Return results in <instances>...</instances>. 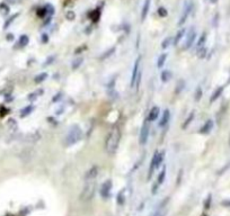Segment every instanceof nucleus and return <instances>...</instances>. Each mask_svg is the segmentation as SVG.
Wrapping results in <instances>:
<instances>
[{
	"instance_id": "f257e3e1",
	"label": "nucleus",
	"mask_w": 230,
	"mask_h": 216,
	"mask_svg": "<svg viewBox=\"0 0 230 216\" xmlns=\"http://www.w3.org/2000/svg\"><path fill=\"white\" fill-rule=\"evenodd\" d=\"M120 141H121V131L118 127L115 126L108 133L107 139L105 141V150L109 155H112L118 151Z\"/></svg>"
},
{
	"instance_id": "f03ea898",
	"label": "nucleus",
	"mask_w": 230,
	"mask_h": 216,
	"mask_svg": "<svg viewBox=\"0 0 230 216\" xmlns=\"http://www.w3.org/2000/svg\"><path fill=\"white\" fill-rule=\"evenodd\" d=\"M81 139H83V130L78 125H72L66 135L64 144L66 146H72L76 143H78L79 141H81Z\"/></svg>"
},
{
	"instance_id": "7ed1b4c3",
	"label": "nucleus",
	"mask_w": 230,
	"mask_h": 216,
	"mask_svg": "<svg viewBox=\"0 0 230 216\" xmlns=\"http://www.w3.org/2000/svg\"><path fill=\"white\" fill-rule=\"evenodd\" d=\"M96 192V180L94 181H85V186L83 188V192L80 194V200L88 202L95 195Z\"/></svg>"
},
{
	"instance_id": "20e7f679",
	"label": "nucleus",
	"mask_w": 230,
	"mask_h": 216,
	"mask_svg": "<svg viewBox=\"0 0 230 216\" xmlns=\"http://www.w3.org/2000/svg\"><path fill=\"white\" fill-rule=\"evenodd\" d=\"M149 134H150V126H149V122L147 120H144V123L142 124L141 131H140V136H139V143L141 145H146L149 139Z\"/></svg>"
},
{
	"instance_id": "39448f33",
	"label": "nucleus",
	"mask_w": 230,
	"mask_h": 216,
	"mask_svg": "<svg viewBox=\"0 0 230 216\" xmlns=\"http://www.w3.org/2000/svg\"><path fill=\"white\" fill-rule=\"evenodd\" d=\"M169 200H170V198H169V197H166V198L159 204V206L157 207V209L155 211V213H153L151 216H166L167 209H168V208H167V205H168Z\"/></svg>"
},
{
	"instance_id": "423d86ee",
	"label": "nucleus",
	"mask_w": 230,
	"mask_h": 216,
	"mask_svg": "<svg viewBox=\"0 0 230 216\" xmlns=\"http://www.w3.org/2000/svg\"><path fill=\"white\" fill-rule=\"evenodd\" d=\"M112 188H113V183L111 179L104 181L103 185H102V187H100V196H102V198L106 199V198H108V197L111 196Z\"/></svg>"
},
{
	"instance_id": "0eeeda50",
	"label": "nucleus",
	"mask_w": 230,
	"mask_h": 216,
	"mask_svg": "<svg viewBox=\"0 0 230 216\" xmlns=\"http://www.w3.org/2000/svg\"><path fill=\"white\" fill-rule=\"evenodd\" d=\"M196 39V32L194 28H191L187 32V35L185 36V42H184V50H188L192 48V45L194 43Z\"/></svg>"
},
{
	"instance_id": "6e6552de",
	"label": "nucleus",
	"mask_w": 230,
	"mask_h": 216,
	"mask_svg": "<svg viewBox=\"0 0 230 216\" xmlns=\"http://www.w3.org/2000/svg\"><path fill=\"white\" fill-rule=\"evenodd\" d=\"M192 8H193V5H192L191 1H186L185 5H184V8H183V14H182V16H181V19L178 20V25H179V26H182V25L186 22L187 17H188L190 14H191Z\"/></svg>"
},
{
	"instance_id": "1a4fd4ad",
	"label": "nucleus",
	"mask_w": 230,
	"mask_h": 216,
	"mask_svg": "<svg viewBox=\"0 0 230 216\" xmlns=\"http://www.w3.org/2000/svg\"><path fill=\"white\" fill-rule=\"evenodd\" d=\"M140 61H141V58H138L135 60V62H134V65H133V70H132V74H131V83H130V86L131 88L135 86V83H137V78H138V74H139V72H140Z\"/></svg>"
},
{
	"instance_id": "9d476101",
	"label": "nucleus",
	"mask_w": 230,
	"mask_h": 216,
	"mask_svg": "<svg viewBox=\"0 0 230 216\" xmlns=\"http://www.w3.org/2000/svg\"><path fill=\"white\" fill-rule=\"evenodd\" d=\"M98 173H99V169H98L97 166L92 167L85 174V181H94V180H96L98 177Z\"/></svg>"
},
{
	"instance_id": "9b49d317",
	"label": "nucleus",
	"mask_w": 230,
	"mask_h": 216,
	"mask_svg": "<svg viewBox=\"0 0 230 216\" xmlns=\"http://www.w3.org/2000/svg\"><path fill=\"white\" fill-rule=\"evenodd\" d=\"M169 120H170V111L169 109H165L164 113H162V116L160 117V120H159V127H165L168 125L169 123Z\"/></svg>"
},
{
	"instance_id": "f8f14e48",
	"label": "nucleus",
	"mask_w": 230,
	"mask_h": 216,
	"mask_svg": "<svg viewBox=\"0 0 230 216\" xmlns=\"http://www.w3.org/2000/svg\"><path fill=\"white\" fill-rule=\"evenodd\" d=\"M159 113H160V109H159V107H152L150 111H149V114H148V118L147 120L148 122H155V120L159 117Z\"/></svg>"
},
{
	"instance_id": "ddd939ff",
	"label": "nucleus",
	"mask_w": 230,
	"mask_h": 216,
	"mask_svg": "<svg viewBox=\"0 0 230 216\" xmlns=\"http://www.w3.org/2000/svg\"><path fill=\"white\" fill-rule=\"evenodd\" d=\"M149 9H150V0H144V4L142 6V10H141V20H143L147 18V15L149 13Z\"/></svg>"
},
{
	"instance_id": "4468645a",
	"label": "nucleus",
	"mask_w": 230,
	"mask_h": 216,
	"mask_svg": "<svg viewBox=\"0 0 230 216\" xmlns=\"http://www.w3.org/2000/svg\"><path fill=\"white\" fill-rule=\"evenodd\" d=\"M125 200H127V197H125V189H122L120 190L118 194V198H116V202L120 206H123L125 204Z\"/></svg>"
},
{
	"instance_id": "2eb2a0df",
	"label": "nucleus",
	"mask_w": 230,
	"mask_h": 216,
	"mask_svg": "<svg viewBox=\"0 0 230 216\" xmlns=\"http://www.w3.org/2000/svg\"><path fill=\"white\" fill-rule=\"evenodd\" d=\"M33 111H34V106L30 105V106H27V107H24V108L20 111V117H22V118H24V117L30 115Z\"/></svg>"
},
{
	"instance_id": "dca6fc26",
	"label": "nucleus",
	"mask_w": 230,
	"mask_h": 216,
	"mask_svg": "<svg viewBox=\"0 0 230 216\" xmlns=\"http://www.w3.org/2000/svg\"><path fill=\"white\" fill-rule=\"evenodd\" d=\"M185 33H186V30L184 28H182V29H179L178 32H177V34H176V36L174 37V45H177V44L181 42V39L184 37V35H185Z\"/></svg>"
},
{
	"instance_id": "f3484780",
	"label": "nucleus",
	"mask_w": 230,
	"mask_h": 216,
	"mask_svg": "<svg viewBox=\"0 0 230 216\" xmlns=\"http://www.w3.org/2000/svg\"><path fill=\"white\" fill-rule=\"evenodd\" d=\"M160 79H162V81L164 82V83L168 82L171 79V72L168 71V70H164V71L160 73Z\"/></svg>"
},
{
	"instance_id": "a211bd4d",
	"label": "nucleus",
	"mask_w": 230,
	"mask_h": 216,
	"mask_svg": "<svg viewBox=\"0 0 230 216\" xmlns=\"http://www.w3.org/2000/svg\"><path fill=\"white\" fill-rule=\"evenodd\" d=\"M44 94V90L43 89H39V90H36V91L32 92L28 95V100H36L37 99V97L42 96Z\"/></svg>"
},
{
	"instance_id": "6ab92c4d",
	"label": "nucleus",
	"mask_w": 230,
	"mask_h": 216,
	"mask_svg": "<svg viewBox=\"0 0 230 216\" xmlns=\"http://www.w3.org/2000/svg\"><path fill=\"white\" fill-rule=\"evenodd\" d=\"M28 43H30L28 36L27 35H20L19 39H18V45H19L20 48H24L26 45H28Z\"/></svg>"
},
{
	"instance_id": "aec40b11",
	"label": "nucleus",
	"mask_w": 230,
	"mask_h": 216,
	"mask_svg": "<svg viewBox=\"0 0 230 216\" xmlns=\"http://www.w3.org/2000/svg\"><path fill=\"white\" fill-rule=\"evenodd\" d=\"M167 60V53H162L159 55V58H158V61H157V67L159 68H162L165 65V62H166Z\"/></svg>"
},
{
	"instance_id": "412c9836",
	"label": "nucleus",
	"mask_w": 230,
	"mask_h": 216,
	"mask_svg": "<svg viewBox=\"0 0 230 216\" xmlns=\"http://www.w3.org/2000/svg\"><path fill=\"white\" fill-rule=\"evenodd\" d=\"M212 125H213V123L211 122V120H208L205 124L202 126V128H201V133L202 134H206V133H209L211 131V128H212Z\"/></svg>"
},
{
	"instance_id": "4be33fe9",
	"label": "nucleus",
	"mask_w": 230,
	"mask_h": 216,
	"mask_svg": "<svg viewBox=\"0 0 230 216\" xmlns=\"http://www.w3.org/2000/svg\"><path fill=\"white\" fill-rule=\"evenodd\" d=\"M165 178H166V168L164 167L162 169V171L159 173V176H158V179H157V185L159 186V185H162L164 181H165Z\"/></svg>"
},
{
	"instance_id": "5701e85b",
	"label": "nucleus",
	"mask_w": 230,
	"mask_h": 216,
	"mask_svg": "<svg viewBox=\"0 0 230 216\" xmlns=\"http://www.w3.org/2000/svg\"><path fill=\"white\" fill-rule=\"evenodd\" d=\"M171 44H174V37L169 36V37H166V39L162 41V48H164V50H166L167 48H169V46H170Z\"/></svg>"
},
{
	"instance_id": "b1692460",
	"label": "nucleus",
	"mask_w": 230,
	"mask_h": 216,
	"mask_svg": "<svg viewBox=\"0 0 230 216\" xmlns=\"http://www.w3.org/2000/svg\"><path fill=\"white\" fill-rule=\"evenodd\" d=\"M46 78H48V73H46V72H42V73L37 74V76L34 78V82L35 83H41V82L44 81Z\"/></svg>"
},
{
	"instance_id": "393cba45",
	"label": "nucleus",
	"mask_w": 230,
	"mask_h": 216,
	"mask_svg": "<svg viewBox=\"0 0 230 216\" xmlns=\"http://www.w3.org/2000/svg\"><path fill=\"white\" fill-rule=\"evenodd\" d=\"M18 16H19V14L17 13V14H14L13 16H11V17H9L8 19L6 20L5 24H4V29H7V28H8V27L10 26V24H11V23H13V22H14V20H15L16 18H17V17H18Z\"/></svg>"
},
{
	"instance_id": "a878e982",
	"label": "nucleus",
	"mask_w": 230,
	"mask_h": 216,
	"mask_svg": "<svg viewBox=\"0 0 230 216\" xmlns=\"http://www.w3.org/2000/svg\"><path fill=\"white\" fill-rule=\"evenodd\" d=\"M205 41H206V34L203 33L201 35V37L199 39V42L196 44V48H202L204 45H205Z\"/></svg>"
},
{
	"instance_id": "bb28decb",
	"label": "nucleus",
	"mask_w": 230,
	"mask_h": 216,
	"mask_svg": "<svg viewBox=\"0 0 230 216\" xmlns=\"http://www.w3.org/2000/svg\"><path fill=\"white\" fill-rule=\"evenodd\" d=\"M83 58H77L76 60H74L72 63H71V68H72V70H77V69H78V68L83 64Z\"/></svg>"
},
{
	"instance_id": "cd10ccee",
	"label": "nucleus",
	"mask_w": 230,
	"mask_h": 216,
	"mask_svg": "<svg viewBox=\"0 0 230 216\" xmlns=\"http://www.w3.org/2000/svg\"><path fill=\"white\" fill-rule=\"evenodd\" d=\"M99 16H100V11L97 10V9L93 10V11L89 14V17L92 18L93 22H98V19H99Z\"/></svg>"
},
{
	"instance_id": "c85d7f7f",
	"label": "nucleus",
	"mask_w": 230,
	"mask_h": 216,
	"mask_svg": "<svg viewBox=\"0 0 230 216\" xmlns=\"http://www.w3.org/2000/svg\"><path fill=\"white\" fill-rule=\"evenodd\" d=\"M0 13L4 15V16L9 14V7L7 6L6 2H1V4H0Z\"/></svg>"
},
{
	"instance_id": "c756f323",
	"label": "nucleus",
	"mask_w": 230,
	"mask_h": 216,
	"mask_svg": "<svg viewBox=\"0 0 230 216\" xmlns=\"http://www.w3.org/2000/svg\"><path fill=\"white\" fill-rule=\"evenodd\" d=\"M193 118H194V113H191L190 114V116H188V118L184 122V124H183V128H186L188 125H190V123H191L192 120H193Z\"/></svg>"
},
{
	"instance_id": "7c9ffc66",
	"label": "nucleus",
	"mask_w": 230,
	"mask_h": 216,
	"mask_svg": "<svg viewBox=\"0 0 230 216\" xmlns=\"http://www.w3.org/2000/svg\"><path fill=\"white\" fill-rule=\"evenodd\" d=\"M66 18L68 20H74L76 14H74L72 10H69V11H67V14H66Z\"/></svg>"
},
{
	"instance_id": "2f4dec72",
	"label": "nucleus",
	"mask_w": 230,
	"mask_h": 216,
	"mask_svg": "<svg viewBox=\"0 0 230 216\" xmlns=\"http://www.w3.org/2000/svg\"><path fill=\"white\" fill-rule=\"evenodd\" d=\"M45 9H46V13H48V16H52L54 14V7L52 5H46L45 6Z\"/></svg>"
},
{
	"instance_id": "473e14b6",
	"label": "nucleus",
	"mask_w": 230,
	"mask_h": 216,
	"mask_svg": "<svg viewBox=\"0 0 230 216\" xmlns=\"http://www.w3.org/2000/svg\"><path fill=\"white\" fill-rule=\"evenodd\" d=\"M158 15L160 16V17H166L168 13H167V9L166 8H164V7H160L159 9H158Z\"/></svg>"
},
{
	"instance_id": "72a5a7b5",
	"label": "nucleus",
	"mask_w": 230,
	"mask_h": 216,
	"mask_svg": "<svg viewBox=\"0 0 230 216\" xmlns=\"http://www.w3.org/2000/svg\"><path fill=\"white\" fill-rule=\"evenodd\" d=\"M37 15H39V17H44L45 15H48L45 7H43V8H39V10H37Z\"/></svg>"
},
{
	"instance_id": "f704fd0d",
	"label": "nucleus",
	"mask_w": 230,
	"mask_h": 216,
	"mask_svg": "<svg viewBox=\"0 0 230 216\" xmlns=\"http://www.w3.org/2000/svg\"><path fill=\"white\" fill-rule=\"evenodd\" d=\"M115 50H116L115 48H112L111 50H109V51H108L107 53L105 52V53H104V55L102 56V59H105V58H108V56H111V55H112V53L115 52Z\"/></svg>"
},
{
	"instance_id": "c9c22d12",
	"label": "nucleus",
	"mask_w": 230,
	"mask_h": 216,
	"mask_svg": "<svg viewBox=\"0 0 230 216\" xmlns=\"http://www.w3.org/2000/svg\"><path fill=\"white\" fill-rule=\"evenodd\" d=\"M201 95H202V91H201V88H197V90L195 92V100H200L201 98Z\"/></svg>"
},
{
	"instance_id": "e433bc0d",
	"label": "nucleus",
	"mask_w": 230,
	"mask_h": 216,
	"mask_svg": "<svg viewBox=\"0 0 230 216\" xmlns=\"http://www.w3.org/2000/svg\"><path fill=\"white\" fill-rule=\"evenodd\" d=\"M205 53H206L205 48H202L200 50V52H199V56H200V58H204V56H205Z\"/></svg>"
},
{
	"instance_id": "4c0bfd02",
	"label": "nucleus",
	"mask_w": 230,
	"mask_h": 216,
	"mask_svg": "<svg viewBox=\"0 0 230 216\" xmlns=\"http://www.w3.org/2000/svg\"><path fill=\"white\" fill-rule=\"evenodd\" d=\"M54 59H55V56H50V58L46 60V62H45L44 67H48V65H50V64H51V63L54 61Z\"/></svg>"
},
{
	"instance_id": "58836bf2",
	"label": "nucleus",
	"mask_w": 230,
	"mask_h": 216,
	"mask_svg": "<svg viewBox=\"0 0 230 216\" xmlns=\"http://www.w3.org/2000/svg\"><path fill=\"white\" fill-rule=\"evenodd\" d=\"M7 4H10V5H16V4H19L22 0H5Z\"/></svg>"
},
{
	"instance_id": "ea45409f",
	"label": "nucleus",
	"mask_w": 230,
	"mask_h": 216,
	"mask_svg": "<svg viewBox=\"0 0 230 216\" xmlns=\"http://www.w3.org/2000/svg\"><path fill=\"white\" fill-rule=\"evenodd\" d=\"M41 41H42V43H48V41H49V39H48V35H46V34H43V35H42V39H41Z\"/></svg>"
},
{
	"instance_id": "a19ab883",
	"label": "nucleus",
	"mask_w": 230,
	"mask_h": 216,
	"mask_svg": "<svg viewBox=\"0 0 230 216\" xmlns=\"http://www.w3.org/2000/svg\"><path fill=\"white\" fill-rule=\"evenodd\" d=\"M6 39H7V41H13V39H14V35H13V34H8Z\"/></svg>"
},
{
	"instance_id": "79ce46f5",
	"label": "nucleus",
	"mask_w": 230,
	"mask_h": 216,
	"mask_svg": "<svg viewBox=\"0 0 230 216\" xmlns=\"http://www.w3.org/2000/svg\"><path fill=\"white\" fill-rule=\"evenodd\" d=\"M211 2H217V0H211Z\"/></svg>"
}]
</instances>
